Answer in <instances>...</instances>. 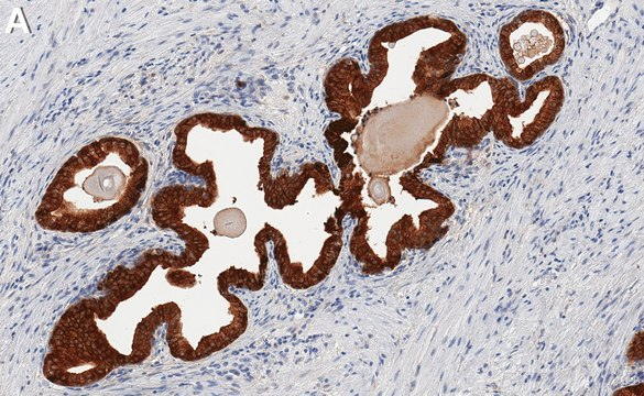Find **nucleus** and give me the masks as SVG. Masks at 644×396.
Instances as JSON below:
<instances>
[{
    "mask_svg": "<svg viewBox=\"0 0 644 396\" xmlns=\"http://www.w3.org/2000/svg\"><path fill=\"white\" fill-rule=\"evenodd\" d=\"M499 46L509 74L519 80H528L559 59L565 37L553 14L528 10L501 29Z\"/></svg>",
    "mask_w": 644,
    "mask_h": 396,
    "instance_id": "obj_1",
    "label": "nucleus"
},
{
    "mask_svg": "<svg viewBox=\"0 0 644 396\" xmlns=\"http://www.w3.org/2000/svg\"><path fill=\"white\" fill-rule=\"evenodd\" d=\"M515 87L499 111L493 130L495 135L513 146H524L544 132L563 103L561 82L557 77H546L526 90L523 101Z\"/></svg>",
    "mask_w": 644,
    "mask_h": 396,
    "instance_id": "obj_2",
    "label": "nucleus"
}]
</instances>
